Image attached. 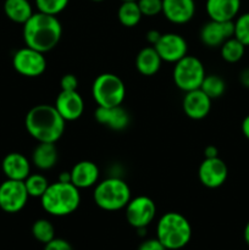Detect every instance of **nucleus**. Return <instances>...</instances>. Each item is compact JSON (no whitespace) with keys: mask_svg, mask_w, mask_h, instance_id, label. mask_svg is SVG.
Masks as SVG:
<instances>
[{"mask_svg":"<svg viewBox=\"0 0 249 250\" xmlns=\"http://www.w3.org/2000/svg\"><path fill=\"white\" fill-rule=\"evenodd\" d=\"M65 124L56 107L48 104L32 107L24 120L27 132L38 143H56L65 132Z\"/></svg>","mask_w":249,"mask_h":250,"instance_id":"1","label":"nucleus"},{"mask_svg":"<svg viewBox=\"0 0 249 250\" xmlns=\"http://www.w3.org/2000/svg\"><path fill=\"white\" fill-rule=\"evenodd\" d=\"M23 41L27 46L41 53L53 50L62 36V26L53 15L36 12L23 23Z\"/></svg>","mask_w":249,"mask_h":250,"instance_id":"2","label":"nucleus"},{"mask_svg":"<svg viewBox=\"0 0 249 250\" xmlns=\"http://www.w3.org/2000/svg\"><path fill=\"white\" fill-rule=\"evenodd\" d=\"M81 203L80 189L72 183L55 182L49 185L42 195L41 204L44 211L53 216H67L78 209Z\"/></svg>","mask_w":249,"mask_h":250,"instance_id":"3","label":"nucleus"},{"mask_svg":"<svg viewBox=\"0 0 249 250\" xmlns=\"http://www.w3.org/2000/svg\"><path fill=\"white\" fill-rule=\"evenodd\" d=\"M156 238L167 250H180L189 243L192 226L180 212H166L156 225Z\"/></svg>","mask_w":249,"mask_h":250,"instance_id":"4","label":"nucleus"},{"mask_svg":"<svg viewBox=\"0 0 249 250\" xmlns=\"http://www.w3.org/2000/svg\"><path fill=\"white\" fill-rule=\"evenodd\" d=\"M93 197L100 209L105 211H117L124 209L131 200V189L124 180L111 177L98 183Z\"/></svg>","mask_w":249,"mask_h":250,"instance_id":"5","label":"nucleus"},{"mask_svg":"<svg viewBox=\"0 0 249 250\" xmlns=\"http://www.w3.org/2000/svg\"><path fill=\"white\" fill-rule=\"evenodd\" d=\"M92 95L98 106H120L126 97V87L119 76L102 73L93 82Z\"/></svg>","mask_w":249,"mask_h":250,"instance_id":"6","label":"nucleus"},{"mask_svg":"<svg viewBox=\"0 0 249 250\" xmlns=\"http://www.w3.org/2000/svg\"><path fill=\"white\" fill-rule=\"evenodd\" d=\"M205 76L204 65L195 56L186 55L173 67V82L185 93L199 89Z\"/></svg>","mask_w":249,"mask_h":250,"instance_id":"7","label":"nucleus"},{"mask_svg":"<svg viewBox=\"0 0 249 250\" xmlns=\"http://www.w3.org/2000/svg\"><path fill=\"white\" fill-rule=\"evenodd\" d=\"M12 66L20 75L26 77H38L46 70V59L44 53L26 45L14 54Z\"/></svg>","mask_w":249,"mask_h":250,"instance_id":"8","label":"nucleus"},{"mask_svg":"<svg viewBox=\"0 0 249 250\" xmlns=\"http://www.w3.org/2000/svg\"><path fill=\"white\" fill-rule=\"evenodd\" d=\"M28 193L23 181L7 180L0 185V209L7 214H16L26 207Z\"/></svg>","mask_w":249,"mask_h":250,"instance_id":"9","label":"nucleus"},{"mask_svg":"<svg viewBox=\"0 0 249 250\" xmlns=\"http://www.w3.org/2000/svg\"><path fill=\"white\" fill-rule=\"evenodd\" d=\"M126 220L132 227L137 229H145L151 224L156 214L155 203L145 195H139L128 202L124 208Z\"/></svg>","mask_w":249,"mask_h":250,"instance_id":"10","label":"nucleus"},{"mask_svg":"<svg viewBox=\"0 0 249 250\" xmlns=\"http://www.w3.org/2000/svg\"><path fill=\"white\" fill-rule=\"evenodd\" d=\"M228 176V168L222 159L217 158H205V160L200 164L198 170V177L200 183L207 188H219L226 182Z\"/></svg>","mask_w":249,"mask_h":250,"instance_id":"11","label":"nucleus"},{"mask_svg":"<svg viewBox=\"0 0 249 250\" xmlns=\"http://www.w3.org/2000/svg\"><path fill=\"white\" fill-rule=\"evenodd\" d=\"M154 48L160 55L161 60L175 63L185 58L188 51L187 42L177 33L161 34L160 39L154 45Z\"/></svg>","mask_w":249,"mask_h":250,"instance_id":"12","label":"nucleus"},{"mask_svg":"<svg viewBox=\"0 0 249 250\" xmlns=\"http://www.w3.org/2000/svg\"><path fill=\"white\" fill-rule=\"evenodd\" d=\"M233 21H214L210 20L200 31V39L209 48L221 46L227 39L233 37Z\"/></svg>","mask_w":249,"mask_h":250,"instance_id":"13","label":"nucleus"},{"mask_svg":"<svg viewBox=\"0 0 249 250\" xmlns=\"http://www.w3.org/2000/svg\"><path fill=\"white\" fill-rule=\"evenodd\" d=\"M54 106L65 121H75L84 111V102L77 90H61Z\"/></svg>","mask_w":249,"mask_h":250,"instance_id":"14","label":"nucleus"},{"mask_svg":"<svg viewBox=\"0 0 249 250\" xmlns=\"http://www.w3.org/2000/svg\"><path fill=\"white\" fill-rule=\"evenodd\" d=\"M182 106L183 111L189 119L203 120L211 110V99L199 88L186 93Z\"/></svg>","mask_w":249,"mask_h":250,"instance_id":"15","label":"nucleus"},{"mask_svg":"<svg viewBox=\"0 0 249 250\" xmlns=\"http://www.w3.org/2000/svg\"><path fill=\"white\" fill-rule=\"evenodd\" d=\"M166 20L175 24H185L194 17V0H163V11Z\"/></svg>","mask_w":249,"mask_h":250,"instance_id":"16","label":"nucleus"},{"mask_svg":"<svg viewBox=\"0 0 249 250\" xmlns=\"http://www.w3.org/2000/svg\"><path fill=\"white\" fill-rule=\"evenodd\" d=\"M2 172L7 180L24 181L31 175L29 160L21 153H10L2 159Z\"/></svg>","mask_w":249,"mask_h":250,"instance_id":"17","label":"nucleus"},{"mask_svg":"<svg viewBox=\"0 0 249 250\" xmlns=\"http://www.w3.org/2000/svg\"><path fill=\"white\" fill-rule=\"evenodd\" d=\"M94 117L100 125H104L114 131H122L129 124L128 112L121 105L112 107L98 106L94 112Z\"/></svg>","mask_w":249,"mask_h":250,"instance_id":"18","label":"nucleus"},{"mask_svg":"<svg viewBox=\"0 0 249 250\" xmlns=\"http://www.w3.org/2000/svg\"><path fill=\"white\" fill-rule=\"evenodd\" d=\"M208 16L214 21H233L241 10V0H207Z\"/></svg>","mask_w":249,"mask_h":250,"instance_id":"19","label":"nucleus"},{"mask_svg":"<svg viewBox=\"0 0 249 250\" xmlns=\"http://www.w3.org/2000/svg\"><path fill=\"white\" fill-rule=\"evenodd\" d=\"M71 172V183L82 189L89 188L98 182L99 178V168L94 163L88 160L80 161L72 167Z\"/></svg>","mask_w":249,"mask_h":250,"instance_id":"20","label":"nucleus"},{"mask_svg":"<svg viewBox=\"0 0 249 250\" xmlns=\"http://www.w3.org/2000/svg\"><path fill=\"white\" fill-rule=\"evenodd\" d=\"M163 60L154 46H146L138 53L136 58V67L143 76H154L159 70Z\"/></svg>","mask_w":249,"mask_h":250,"instance_id":"21","label":"nucleus"},{"mask_svg":"<svg viewBox=\"0 0 249 250\" xmlns=\"http://www.w3.org/2000/svg\"><path fill=\"white\" fill-rule=\"evenodd\" d=\"M59 159L55 143H39L32 154V161L39 170H50L56 165Z\"/></svg>","mask_w":249,"mask_h":250,"instance_id":"22","label":"nucleus"},{"mask_svg":"<svg viewBox=\"0 0 249 250\" xmlns=\"http://www.w3.org/2000/svg\"><path fill=\"white\" fill-rule=\"evenodd\" d=\"M4 12L15 23H26L34 14L29 0H5Z\"/></svg>","mask_w":249,"mask_h":250,"instance_id":"23","label":"nucleus"},{"mask_svg":"<svg viewBox=\"0 0 249 250\" xmlns=\"http://www.w3.org/2000/svg\"><path fill=\"white\" fill-rule=\"evenodd\" d=\"M142 16L143 15H142L137 0H134V1H122V4L119 7V11H117L120 23L124 27L137 26L141 21Z\"/></svg>","mask_w":249,"mask_h":250,"instance_id":"24","label":"nucleus"},{"mask_svg":"<svg viewBox=\"0 0 249 250\" xmlns=\"http://www.w3.org/2000/svg\"><path fill=\"white\" fill-rule=\"evenodd\" d=\"M247 46L234 37L227 39L221 45V56L226 62L236 63L244 56Z\"/></svg>","mask_w":249,"mask_h":250,"instance_id":"25","label":"nucleus"},{"mask_svg":"<svg viewBox=\"0 0 249 250\" xmlns=\"http://www.w3.org/2000/svg\"><path fill=\"white\" fill-rule=\"evenodd\" d=\"M200 89L210 98V99H217L222 97L226 90V82L219 75H207L203 81Z\"/></svg>","mask_w":249,"mask_h":250,"instance_id":"26","label":"nucleus"},{"mask_svg":"<svg viewBox=\"0 0 249 250\" xmlns=\"http://www.w3.org/2000/svg\"><path fill=\"white\" fill-rule=\"evenodd\" d=\"M32 234L37 241L46 244L55 238V229L49 220L39 219L32 225Z\"/></svg>","mask_w":249,"mask_h":250,"instance_id":"27","label":"nucleus"},{"mask_svg":"<svg viewBox=\"0 0 249 250\" xmlns=\"http://www.w3.org/2000/svg\"><path fill=\"white\" fill-rule=\"evenodd\" d=\"M23 182L28 195L33 198H42V195L45 193L46 188L49 187L46 177L41 173H31Z\"/></svg>","mask_w":249,"mask_h":250,"instance_id":"28","label":"nucleus"},{"mask_svg":"<svg viewBox=\"0 0 249 250\" xmlns=\"http://www.w3.org/2000/svg\"><path fill=\"white\" fill-rule=\"evenodd\" d=\"M234 38L238 39L242 44L249 46V12L238 15L233 20Z\"/></svg>","mask_w":249,"mask_h":250,"instance_id":"29","label":"nucleus"},{"mask_svg":"<svg viewBox=\"0 0 249 250\" xmlns=\"http://www.w3.org/2000/svg\"><path fill=\"white\" fill-rule=\"evenodd\" d=\"M70 0H36V6L39 12L56 16L67 7Z\"/></svg>","mask_w":249,"mask_h":250,"instance_id":"30","label":"nucleus"},{"mask_svg":"<svg viewBox=\"0 0 249 250\" xmlns=\"http://www.w3.org/2000/svg\"><path fill=\"white\" fill-rule=\"evenodd\" d=\"M143 16H156L163 11V0H137Z\"/></svg>","mask_w":249,"mask_h":250,"instance_id":"31","label":"nucleus"},{"mask_svg":"<svg viewBox=\"0 0 249 250\" xmlns=\"http://www.w3.org/2000/svg\"><path fill=\"white\" fill-rule=\"evenodd\" d=\"M61 90H77L78 80L72 73H66L60 80Z\"/></svg>","mask_w":249,"mask_h":250,"instance_id":"32","label":"nucleus"},{"mask_svg":"<svg viewBox=\"0 0 249 250\" xmlns=\"http://www.w3.org/2000/svg\"><path fill=\"white\" fill-rule=\"evenodd\" d=\"M44 250H73V248L66 239L56 238L55 237L53 241L45 244Z\"/></svg>","mask_w":249,"mask_h":250,"instance_id":"33","label":"nucleus"},{"mask_svg":"<svg viewBox=\"0 0 249 250\" xmlns=\"http://www.w3.org/2000/svg\"><path fill=\"white\" fill-rule=\"evenodd\" d=\"M138 250H167L158 238L146 239L139 246Z\"/></svg>","mask_w":249,"mask_h":250,"instance_id":"34","label":"nucleus"},{"mask_svg":"<svg viewBox=\"0 0 249 250\" xmlns=\"http://www.w3.org/2000/svg\"><path fill=\"white\" fill-rule=\"evenodd\" d=\"M160 37H161L160 32L155 31V29H151V31H149L148 33H146V41H148L151 45H155V44L159 42V39H160Z\"/></svg>","mask_w":249,"mask_h":250,"instance_id":"35","label":"nucleus"},{"mask_svg":"<svg viewBox=\"0 0 249 250\" xmlns=\"http://www.w3.org/2000/svg\"><path fill=\"white\" fill-rule=\"evenodd\" d=\"M239 82H241L242 85H244L246 88H249V67L244 68V70L239 73Z\"/></svg>","mask_w":249,"mask_h":250,"instance_id":"36","label":"nucleus"},{"mask_svg":"<svg viewBox=\"0 0 249 250\" xmlns=\"http://www.w3.org/2000/svg\"><path fill=\"white\" fill-rule=\"evenodd\" d=\"M205 158H217L219 156V150L215 146H208L204 150Z\"/></svg>","mask_w":249,"mask_h":250,"instance_id":"37","label":"nucleus"},{"mask_svg":"<svg viewBox=\"0 0 249 250\" xmlns=\"http://www.w3.org/2000/svg\"><path fill=\"white\" fill-rule=\"evenodd\" d=\"M242 133L249 141V115H247L242 121Z\"/></svg>","mask_w":249,"mask_h":250,"instance_id":"38","label":"nucleus"},{"mask_svg":"<svg viewBox=\"0 0 249 250\" xmlns=\"http://www.w3.org/2000/svg\"><path fill=\"white\" fill-rule=\"evenodd\" d=\"M59 182L71 183V172H61L59 175Z\"/></svg>","mask_w":249,"mask_h":250,"instance_id":"39","label":"nucleus"},{"mask_svg":"<svg viewBox=\"0 0 249 250\" xmlns=\"http://www.w3.org/2000/svg\"><path fill=\"white\" fill-rule=\"evenodd\" d=\"M243 237H244V241H246L247 246L249 247V221L247 222L246 227H244V231H243Z\"/></svg>","mask_w":249,"mask_h":250,"instance_id":"40","label":"nucleus"},{"mask_svg":"<svg viewBox=\"0 0 249 250\" xmlns=\"http://www.w3.org/2000/svg\"><path fill=\"white\" fill-rule=\"evenodd\" d=\"M92 1H95V2H99V1H104V0H92Z\"/></svg>","mask_w":249,"mask_h":250,"instance_id":"41","label":"nucleus"},{"mask_svg":"<svg viewBox=\"0 0 249 250\" xmlns=\"http://www.w3.org/2000/svg\"><path fill=\"white\" fill-rule=\"evenodd\" d=\"M121 1H134V0H121Z\"/></svg>","mask_w":249,"mask_h":250,"instance_id":"42","label":"nucleus"}]
</instances>
